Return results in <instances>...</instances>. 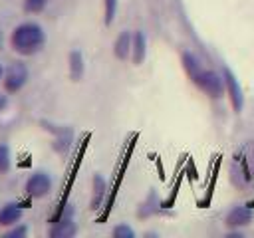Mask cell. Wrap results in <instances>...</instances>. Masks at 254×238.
Returning a JSON list of instances; mask_svg holds the SVG:
<instances>
[{"mask_svg":"<svg viewBox=\"0 0 254 238\" xmlns=\"http://www.w3.org/2000/svg\"><path fill=\"white\" fill-rule=\"evenodd\" d=\"M30 77V69L22 60L12 61L8 67H4V77H2V89L6 93H18L22 91V87L28 83Z\"/></svg>","mask_w":254,"mask_h":238,"instance_id":"3957f363","label":"cell"},{"mask_svg":"<svg viewBox=\"0 0 254 238\" xmlns=\"http://www.w3.org/2000/svg\"><path fill=\"white\" fill-rule=\"evenodd\" d=\"M147 56V38L141 30L133 32V44H131V60L135 65H141Z\"/></svg>","mask_w":254,"mask_h":238,"instance_id":"9c48e42d","label":"cell"},{"mask_svg":"<svg viewBox=\"0 0 254 238\" xmlns=\"http://www.w3.org/2000/svg\"><path fill=\"white\" fill-rule=\"evenodd\" d=\"M46 44V32L38 22H22L10 32V48L18 56H34Z\"/></svg>","mask_w":254,"mask_h":238,"instance_id":"6da1fadb","label":"cell"},{"mask_svg":"<svg viewBox=\"0 0 254 238\" xmlns=\"http://www.w3.org/2000/svg\"><path fill=\"white\" fill-rule=\"evenodd\" d=\"M2 46H4V34H2V28H0V50H2Z\"/></svg>","mask_w":254,"mask_h":238,"instance_id":"d6986e66","label":"cell"},{"mask_svg":"<svg viewBox=\"0 0 254 238\" xmlns=\"http://www.w3.org/2000/svg\"><path fill=\"white\" fill-rule=\"evenodd\" d=\"M250 220H252V210L246 208V206H234V208L226 214V224L232 226V228L246 226Z\"/></svg>","mask_w":254,"mask_h":238,"instance_id":"30bf717a","label":"cell"},{"mask_svg":"<svg viewBox=\"0 0 254 238\" xmlns=\"http://www.w3.org/2000/svg\"><path fill=\"white\" fill-rule=\"evenodd\" d=\"M131 44H133V32H127L123 30L117 38H115V44H113V56L117 60H127L131 58Z\"/></svg>","mask_w":254,"mask_h":238,"instance_id":"ba28073f","label":"cell"},{"mask_svg":"<svg viewBox=\"0 0 254 238\" xmlns=\"http://www.w3.org/2000/svg\"><path fill=\"white\" fill-rule=\"evenodd\" d=\"M48 234L52 238H71V236L77 234V224L73 222V218L64 216V218H60V220H56L52 224V228L48 230Z\"/></svg>","mask_w":254,"mask_h":238,"instance_id":"52a82bcc","label":"cell"},{"mask_svg":"<svg viewBox=\"0 0 254 238\" xmlns=\"http://www.w3.org/2000/svg\"><path fill=\"white\" fill-rule=\"evenodd\" d=\"M192 81H194V85L198 87V89H202L208 97H212V99H218V97H222L224 95V91H226V85H224V75H220V73H216L214 69H202V67H198L192 75H189Z\"/></svg>","mask_w":254,"mask_h":238,"instance_id":"7a4b0ae2","label":"cell"},{"mask_svg":"<svg viewBox=\"0 0 254 238\" xmlns=\"http://www.w3.org/2000/svg\"><path fill=\"white\" fill-rule=\"evenodd\" d=\"M24 190L30 198H44L52 190V177L44 171H36L28 177V180L24 184Z\"/></svg>","mask_w":254,"mask_h":238,"instance_id":"277c9868","label":"cell"},{"mask_svg":"<svg viewBox=\"0 0 254 238\" xmlns=\"http://www.w3.org/2000/svg\"><path fill=\"white\" fill-rule=\"evenodd\" d=\"M28 234V226L26 224H14V226H8V230L4 232L6 238H24Z\"/></svg>","mask_w":254,"mask_h":238,"instance_id":"9a60e30c","label":"cell"},{"mask_svg":"<svg viewBox=\"0 0 254 238\" xmlns=\"http://www.w3.org/2000/svg\"><path fill=\"white\" fill-rule=\"evenodd\" d=\"M85 71V63H83V56L79 50H71L69 52V77L73 81H79L83 77Z\"/></svg>","mask_w":254,"mask_h":238,"instance_id":"8fae6325","label":"cell"},{"mask_svg":"<svg viewBox=\"0 0 254 238\" xmlns=\"http://www.w3.org/2000/svg\"><path fill=\"white\" fill-rule=\"evenodd\" d=\"M2 77H4V65L0 63V83H2Z\"/></svg>","mask_w":254,"mask_h":238,"instance_id":"ffe728a7","label":"cell"},{"mask_svg":"<svg viewBox=\"0 0 254 238\" xmlns=\"http://www.w3.org/2000/svg\"><path fill=\"white\" fill-rule=\"evenodd\" d=\"M222 75H224V85H226V93H228L230 105H232V109L236 113H240L242 107H244V95H242V89L238 85V79H236V75L228 67H224Z\"/></svg>","mask_w":254,"mask_h":238,"instance_id":"5b68a950","label":"cell"},{"mask_svg":"<svg viewBox=\"0 0 254 238\" xmlns=\"http://www.w3.org/2000/svg\"><path fill=\"white\" fill-rule=\"evenodd\" d=\"M117 14V0H103V22L105 26H111Z\"/></svg>","mask_w":254,"mask_h":238,"instance_id":"5bb4252c","label":"cell"},{"mask_svg":"<svg viewBox=\"0 0 254 238\" xmlns=\"http://www.w3.org/2000/svg\"><path fill=\"white\" fill-rule=\"evenodd\" d=\"M22 214H24V208L22 204L18 202H6L0 206V226L8 228V226H14L22 220Z\"/></svg>","mask_w":254,"mask_h":238,"instance_id":"8992f818","label":"cell"},{"mask_svg":"<svg viewBox=\"0 0 254 238\" xmlns=\"http://www.w3.org/2000/svg\"><path fill=\"white\" fill-rule=\"evenodd\" d=\"M105 192H107V184H105V178L101 175H95L93 177V192H91V208L97 210L105 198Z\"/></svg>","mask_w":254,"mask_h":238,"instance_id":"7c38bea8","label":"cell"},{"mask_svg":"<svg viewBox=\"0 0 254 238\" xmlns=\"http://www.w3.org/2000/svg\"><path fill=\"white\" fill-rule=\"evenodd\" d=\"M48 0H24V10L30 12V14H38L46 8Z\"/></svg>","mask_w":254,"mask_h":238,"instance_id":"e0dca14e","label":"cell"},{"mask_svg":"<svg viewBox=\"0 0 254 238\" xmlns=\"http://www.w3.org/2000/svg\"><path fill=\"white\" fill-rule=\"evenodd\" d=\"M6 107H8V95H6V91H4V93H0V113H2Z\"/></svg>","mask_w":254,"mask_h":238,"instance_id":"ac0fdd59","label":"cell"},{"mask_svg":"<svg viewBox=\"0 0 254 238\" xmlns=\"http://www.w3.org/2000/svg\"><path fill=\"white\" fill-rule=\"evenodd\" d=\"M111 234H113L115 238H135V230H133L129 224H117V226L111 230Z\"/></svg>","mask_w":254,"mask_h":238,"instance_id":"2e32d148","label":"cell"},{"mask_svg":"<svg viewBox=\"0 0 254 238\" xmlns=\"http://www.w3.org/2000/svg\"><path fill=\"white\" fill-rule=\"evenodd\" d=\"M12 167V153L8 143H0V175H6Z\"/></svg>","mask_w":254,"mask_h":238,"instance_id":"4fadbf2b","label":"cell"}]
</instances>
